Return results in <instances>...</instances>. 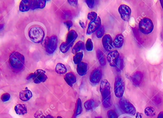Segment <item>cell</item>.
Returning <instances> with one entry per match:
<instances>
[{
  "label": "cell",
  "mask_w": 163,
  "mask_h": 118,
  "mask_svg": "<svg viewBox=\"0 0 163 118\" xmlns=\"http://www.w3.org/2000/svg\"><path fill=\"white\" fill-rule=\"evenodd\" d=\"M157 118H163V112H160L158 115Z\"/></svg>",
  "instance_id": "42"
},
{
  "label": "cell",
  "mask_w": 163,
  "mask_h": 118,
  "mask_svg": "<svg viewBox=\"0 0 163 118\" xmlns=\"http://www.w3.org/2000/svg\"><path fill=\"white\" fill-rule=\"evenodd\" d=\"M14 110L16 112V114L18 115H25L27 113V107L25 105L22 104H19L15 106Z\"/></svg>",
  "instance_id": "21"
},
{
  "label": "cell",
  "mask_w": 163,
  "mask_h": 118,
  "mask_svg": "<svg viewBox=\"0 0 163 118\" xmlns=\"http://www.w3.org/2000/svg\"><path fill=\"white\" fill-rule=\"evenodd\" d=\"M58 38L56 35L48 36L44 41V46L46 52L49 54H53L57 49Z\"/></svg>",
  "instance_id": "5"
},
{
  "label": "cell",
  "mask_w": 163,
  "mask_h": 118,
  "mask_svg": "<svg viewBox=\"0 0 163 118\" xmlns=\"http://www.w3.org/2000/svg\"><path fill=\"white\" fill-rule=\"evenodd\" d=\"M46 0H22L20 3L19 10L25 12L36 9H43L46 6Z\"/></svg>",
  "instance_id": "2"
},
{
  "label": "cell",
  "mask_w": 163,
  "mask_h": 118,
  "mask_svg": "<svg viewBox=\"0 0 163 118\" xmlns=\"http://www.w3.org/2000/svg\"><path fill=\"white\" fill-rule=\"evenodd\" d=\"M120 107L122 111L125 113L135 115L136 114V109L133 105L125 98H121L119 101Z\"/></svg>",
  "instance_id": "9"
},
{
  "label": "cell",
  "mask_w": 163,
  "mask_h": 118,
  "mask_svg": "<svg viewBox=\"0 0 163 118\" xmlns=\"http://www.w3.org/2000/svg\"><path fill=\"white\" fill-rule=\"evenodd\" d=\"M78 35L75 30H71L68 32L67 35L66 41L65 42L68 45H73L74 42L77 39Z\"/></svg>",
  "instance_id": "15"
},
{
  "label": "cell",
  "mask_w": 163,
  "mask_h": 118,
  "mask_svg": "<svg viewBox=\"0 0 163 118\" xmlns=\"http://www.w3.org/2000/svg\"><path fill=\"white\" fill-rule=\"evenodd\" d=\"M97 17V14L95 12H90L87 15V19L91 22L94 20Z\"/></svg>",
  "instance_id": "33"
},
{
  "label": "cell",
  "mask_w": 163,
  "mask_h": 118,
  "mask_svg": "<svg viewBox=\"0 0 163 118\" xmlns=\"http://www.w3.org/2000/svg\"><path fill=\"white\" fill-rule=\"evenodd\" d=\"M107 116L108 118H118V115L115 111L110 110L107 112Z\"/></svg>",
  "instance_id": "34"
},
{
  "label": "cell",
  "mask_w": 163,
  "mask_h": 118,
  "mask_svg": "<svg viewBox=\"0 0 163 118\" xmlns=\"http://www.w3.org/2000/svg\"><path fill=\"white\" fill-rule=\"evenodd\" d=\"M83 52H80L75 54V55L73 56V61L75 64H78L79 63L82 62V60L83 59Z\"/></svg>",
  "instance_id": "28"
},
{
  "label": "cell",
  "mask_w": 163,
  "mask_h": 118,
  "mask_svg": "<svg viewBox=\"0 0 163 118\" xmlns=\"http://www.w3.org/2000/svg\"><path fill=\"white\" fill-rule=\"evenodd\" d=\"M97 55L101 66H105L106 65V60L105 59V55L102 50L99 49H98L97 51Z\"/></svg>",
  "instance_id": "24"
},
{
  "label": "cell",
  "mask_w": 163,
  "mask_h": 118,
  "mask_svg": "<svg viewBox=\"0 0 163 118\" xmlns=\"http://www.w3.org/2000/svg\"><path fill=\"white\" fill-rule=\"evenodd\" d=\"M19 96L20 99L22 101H27L32 98L33 94L30 90L26 89L21 92Z\"/></svg>",
  "instance_id": "18"
},
{
  "label": "cell",
  "mask_w": 163,
  "mask_h": 118,
  "mask_svg": "<svg viewBox=\"0 0 163 118\" xmlns=\"http://www.w3.org/2000/svg\"><path fill=\"white\" fill-rule=\"evenodd\" d=\"M64 24L65 26H66L68 30H70V28L73 25V23L72 21L71 20H66V21L64 22Z\"/></svg>",
  "instance_id": "38"
},
{
  "label": "cell",
  "mask_w": 163,
  "mask_h": 118,
  "mask_svg": "<svg viewBox=\"0 0 163 118\" xmlns=\"http://www.w3.org/2000/svg\"><path fill=\"white\" fill-rule=\"evenodd\" d=\"M85 49V45L83 42L79 41L74 45L72 49V53L76 54L80 52L81 50H83Z\"/></svg>",
  "instance_id": "22"
},
{
  "label": "cell",
  "mask_w": 163,
  "mask_h": 118,
  "mask_svg": "<svg viewBox=\"0 0 163 118\" xmlns=\"http://www.w3.org/2000/svg\"><path fill=\"white\" fill-rule=\"evenodd\" d=\"M145 113L148 117H152L156 115V112L154 108L148 107L145 110Z\"/></svg>",
  "instance_id": "27"
},
{
  "label": "cell",
  "mask_w": 163,
  "mask_h": 118,
  "mask_svg": "<svg viewBox=\"0 0 163 118\" xmlns=\"http://www.w3.org/2000/svg\"><path fill=\"white\" fill-rule=\"evenodd\" d=\"M85 2L87 4V6H88L89 8L92 9L94 7L95 1H93V0H86V1H85Z\"/></svg>",
  "instance_id": "37"
},
{
  "label": "cell",
  "mask_w": 163,
  "mask_h": 118,
  "mask_svg": "<svg viewBox=\"0 0 163 118\" xmlns=\"http://www.w3.org/2000/svg\"><path fill=\"white\" fill-rule=\"evenodd\" d=\"M125 90V84L122 77L118 76L116 78L114 84V92L117 98H121Z\"/></svg>",
  "instance_id": "8"
},
{
  "label": "cell",
  "mask_w": 163,
  "mask_h": 118,
  "mask_svg": "<svg viewBox=\"0 0 163 118\" xmlns=\"http://www.w3.org/2000/svg\"><path fill=\"white\" fill-rule=\"evenodd\" d=\"M41 118H54L53 116H52L51 115H50V114H49V115H47V116H43V117H42Z\"/></svg>",
  "instance_id": "43"
},
{
  "label": "cell",
  "mask_w": 163,
  "mask_h": 118,
  "mask_svg": "<svg viewBox=\"0 0 163 118\" xmlns=\"http://www.w3.org/2000/svg\"><path fill=\"white\" fill-rule=\"evenodd\" d=\"M124 37L123 35L121 34H118L113 40V46L117 48H121L124 44Z\"/></svg>",
  "instance_id": "20"
},
{
  "label": "cell",
  "mask_w": 163,
  "mask_h": 118,
  "mask_svg": "<svg viewBox=\"0 0 163 118\" xmlns=\"http://www.w3.org/2000/svg\"><path fill=\"white\" fill-rule=\"evenodd\" d=\"M9 63L11 67L14 69L22 70L25 67V56L18 52H14L10 55Z\"/></svg>",
  "instance_id": "3"
},
{
  "label": "cell",
  "mask_w": 163,
  "mask_h": 118,
  "mask_svg": "<svg viewBox=\"0 0 163 118\" xmlns=\"http://www.w3.org/2000/svg\"><path fill=\"white\" fill-rule=\"evenodd\" d=\"M142 117H143V114L138 112L137 113L136 118H142Z\"/></svg>",
  "instance_id": "40"
},
{
  "label": "cell",
  "mask_w": 163,
  "mask_h": 118,
  "mask_svg": "<svg viewBox=\"0 0 163 118\" xmlns=\"http://www.w3.org/2000/svg\"><path fill=\"white\" fill-rule=\"evenodd\" d=\"M102 44L104 49L107 52H111L113 49V42L110 35H104L102 39Z\"/></svg>",
  "instance_id": "14"
},
{
  "label": "cell",
  "mask_w": 163,
  "mask_h": 118,
  "mask_svg": "<svg viewBox=\"0 0 163 118\" xmlns=\"http://www.w3.org/2000/svg\"><path fill=\"white\" fill-rule=\"evenodd\" d=\"M79 24L80 25L81 27L83 29H85V23L81 21H79Z\"/></svg>",
  "instance_id": "41"
},
{
  "label": "cell",
  "mask_w": 163,
  "mask_h": 118,
  "mask_svg": "<svg viewBox=\"0 0 163 118\" xmlns=\"http://www.w3.org/2000/svg\"><path fill=\"white\" fill-rule=\"evenodd\" d=\"M72 16V14H71V11H65L63 13V15H62V18L64 19H67L68 18H70Z\"/></svg>",
  "instance_id": "36"
},
{
  "label": "cell",
  "mask_w": 163,
  "mask_h": 118,
  "mask_svg": "<svg viewBox=\"0 0 163 118\" xmlns=\"http://www.w3.org/2000/svg\"><path fill=\"white\" fill-rule=\"evenodd\" d=\"M143 78V74L139 71L133 74L131 77L132 81L133 82V84L137 86L141 84Z\"/></svg>",
  "instance_id": "19"
},
{
  "label": "cell",
  "mask_w": 163,
  "mask_h": 118,
  "mask_svg": "<svg viewBox=\"0 0 163 118\" xmlns=\"http://www.w3.org/2000/svg\"><path fill=\"white\" fill-rule=\"evenodd\" d=\"M118 12L121 18L125 21H129L131 14V9L125 4H121L118 8Z\"/></svg>",
  "instance_id": "10"
},
{
  "label": "cell",
  "mask_w": 163,
  "mask_h": 118,
  "mask_svg": "<svg viewBox=\"0 0 163 118\" xmlns=\"http://www.w3.org/2000/svg\"><path fill=\"white\" fill-rule=\"evenodd\" d=\"M46 72L42 69H37L34 73H32L28 75L27 79H32L35 84L45 82L48 79L47 75L46 74Z\"/></svg>",
  "instance_id": "6"
},
{
  "label": "cell",
  "mask_w": 163,
  "mask_h": 118,
  "mask_svg": "<svg viewBox=\"0 0 163 118\" xmlns=\"http://www.w3.org/2000/svg\"><path fill=\"white\" fill-rule=\"evenodd\" d=\"M64 79L69 86L73 87L76 82V75L72 72H70L66 74Z\"/></svg>",
  "instance_id": "16"
},
{
  "label": "cell",
  "mask_w": 163,
  "mask_h": 118,
  "mask_svg": "<svg viewBox=\"0 0 163 118\" xmlns=\"http://www.w3.org/2000/svg\"><path fill=\"white\" fill-rule=\"evenodd\" d=\"M95 118H102V117H101V116H99V117H96Z\"/></svg>",
  "instance_id": "46"
},
{
  "label": "cell",
  "mask_w": 163,
  "mask_h": 118,
  "mask_svg": "<svg viewBox=\"0 0 163 118\" xmlns=\"http://www.w3.org/2000/svg\"><path fill=\"white\" fill-rule=\"evenodd\" d=\"M116 67L117 71H120L123 70V67H124V61H123V58L121 56H120L119 58Z\"/></svg>",
  "instance_id": "30"
},
{
  "label": "cell",
  "mask_w": 163,
  "mask_h": 118,
  "mask_svg": "<svg viewBox=\"0 0 163 118\" xmlns=\"http://www.w3.org/2000/svg\"><path fill=\"white\" fill-rule=\"evenodd\" d=\"M85 48L88 51H92L93 48V45L91 39H88L86 42Z\"/></svg>",
  "instance_id": "31"
},
{
  "label": "cell",
  "mask_w": 163,
  "mask_h": 118,
  "mask_svg": "<svg viewBox=\"0 0 163 118\" xmlns=\"http://www.w3.org/2000/svg\"><path fill=\"white\" fill-rule=\"evenodd\" d=\"M102 97V103L104 107L108 108L112 106L111 86L109 81L106 79L102 80L100 86Z\"/></svg>",
  "instance_id": "1"
},
{
  "label": "cell",
  "mask_w": 163,
  "mask_h": 118,
  "mask_svg": "<svg viewBox=\"0 0 163 118\" xmlns=\"http://www.w3.org/2000/svg\"><path fill=\"white\" fill-rule=\"evenodd\" d=\"M105 34V29L103 26H101L96 31V36L98 39L103 37Z\"/></svg>",
  "instance_id": "32"
},
{
  "label": "cell",
  "mask_w": 163,
  "mask_h": 118,
  "mask_svg": "<svg viewBox=\"0 0 163 118\" xmlns=\"http://www.w3.org/2000/svg\"><path fill=\"white\" fill-rule=\"evenodd\" d=\"M55 71L58 74H65L66 73L67 68L65 65L62 63H58L55 67Z\"/></svg>",
  "instance_id": "25"
},
{
  "label": "cell",
  "mask_w": 163,
  "mask_h": 118,
  "mask_svg": "<svg viewBox=\"0 0 163 118\" xmlns=\"http://www.w3.org/2000/svg\"><path fill=\"white\" fill-rule=\"evenodd\" d=\"M103 73L100 68H96L93 70L90 74L89 79L92 84H96L98 83L102 79Z\"/></svg>",
  "instance_id": "12"
},
{
  "label": "cell",
  "mask_w": 163,
  "mask_h": 118,
  "mask_svg": "<svg viewBox=\"0 0 163 118\" xmlns=\"http://www.w3.org/2000/svg\"><path fill=\"white\" fill-rule=\"evenodd\" d=\"M88 68V64L85 62H81L78 64L76 71L80 76H83L86 74Z\"/></svg>",
  "instance_id": "17"
},
{
  "label": "cell",
  "mask_w": 163,
  "mask_h": 118,
  "mask_svg": "<svg viewBox=\"0 0 163 118\" xmlns=\"http://www.w3.org/2000/svg\"><path fill=\"white\" fill-rule=\"evenodd\" d=\"M160 3H161V6H162V8L163 9V1H160Z\"/></svg>",
  "instance_id": "44"
},
{
  "label": "cell",
  "mask_w": 163,
  "mask_h": 118,
  "mask_svg": "<svg viewBox=\"0 0 163 118\" xmlns=\"http://www.w3.org/2000/svg\"><path fill=\"white\" fill-rule=\"evenodd\" d=\"M95 106V101L93 99H90L84 103V107L87 111L92 110Z\"/></svg>",
  "instance_id": "26"
},
{
  "label": "cell",
  "mask_w": 163,
  "mask_h": 118,
  "mask_svg": "<svg viewBox=\"0 0 163 118\" xmlns=\"http://www.w3.org/2000/svg\"><path fill=\"white\" fill-rule=\"evenodd\" d=\"M139 28L140 31L144 34H149L154 29V24L149 18H143L139 23Z\"/></svg>",
  "instance_id": "7"
},
{
  "label": "cell",
  "mask_w": 163,
  "mask_h": 118,
  "mask_svg": "<svg viewBox=\"0 0 163 118\" xmlns=\"http://www.w3.org/2000/svg\"><path fill=\"white\" fill-rule=\"evenodd\" d=\"M83 112V108H82V101L80 98L77 100L76 101V105H75V111H74V118H75L76 116L81 114Z\"/></svg>",
  "instance_id": "23"
},
{
  "label": "cell",
  "mask_w": 163,
  "mask_h": 118,
  "mask_svg": "<svg viewBox=\"0 0 163 118\" xmlns=\"http://www.w3.org/2000/svg\"><path fill=\"white\" fill-rule=\"evenodd\" d=\"M101 26V19L97 16L94 20L91 22L89 23L86 31L87 35H90L94 32H96Z\"/></svg>",
  "instance_id": "11"
},
{
  "label": "cell",
  "mask_w": 163,
  "mask_h": 118,
  "mask_svg": "<svg viewBox=\"0 0 163 118\" xmlns=\"http://www.w3.org/2000/svg\"><path fill=\"white\" fill-rule=\"evenodd\" d=\"M73 45H68L66 42H63L61 44L60 46V50L61 52L63 53H66L68 52V50L72 47Z\"/></svg>",
  "instance_id": "29"
},
{
  "label": "cell",
  "mask_w": 163,
  "mask_h": 118,
  "mask_svg": "<svg viewBox=\"0 0 163 118\" xmlns=\"http://www.w3.org/2000/svg\"><path fill=\"white\" fill-rule=\"evenodd\" d=\"M63 118L62 117H61V116H57V118Z\"/></svg>",
  "instance_id": "45"
},
{
  "label": "cell",
  "mask_w": 163,
  "mask_h": 118,
  "mask_svg": "<svg viewBox=\"0 0 163 118\" xmlns=\"http://www.w3.org/2000/svg\"><path fill=\"white\" fill-rule=\"evenodd\" d=\"M11 98V95L8 93H4L2 95L1 100L3 102H6L9 100Z\"/></svg>",
  "instance_id": "35"
},
{
  "label": "cell",
  "mask_w": 163,
  "mask_h": 118,
  "mask_svg": "<svg viewBox=\"0 0 163 118\" xmlns=\"http://www.w3.org/2000/svg\"><path fill=\"white\" fill-rule=\"evenodd\" d=\"M119 53L117 50L112 51L107 55V59L110 66L112 67H116L117 63L119 58Z\"/></svg>",
  "instance_id": "13"
},
{
  "label": "cell",
  "mask_w": 163,
  "mask_h": 118,
  "mask_svg": "<svg viewBox=\"0 0 163 118\" xmlns=\"http://www.w3.org/2000/svg\"><path fill=\"white\" fill-rule=\"evenodd\" d=\"M67 1L70 5L73 7H77L78 4V1L77 0H68Z\"/></svg>",
  "instance_id": "39"
},
{
  "label": "cell",
  "mask_w": 163,
  "mask_h": 118,
  "mask_svg": "<svg viewBox=\"0 0 163 118\" xmlns=\"http://www.w3.org/2000/svg\"><path fill=\"white\" fill-rule=\"evenodd\" d=\"M28 35L33 42L35 44H39L42 43L44 40L45 36V31L40 26H33L29 31Z\"/></svg>",
  "instance_id": "4"
}]
</instances>
